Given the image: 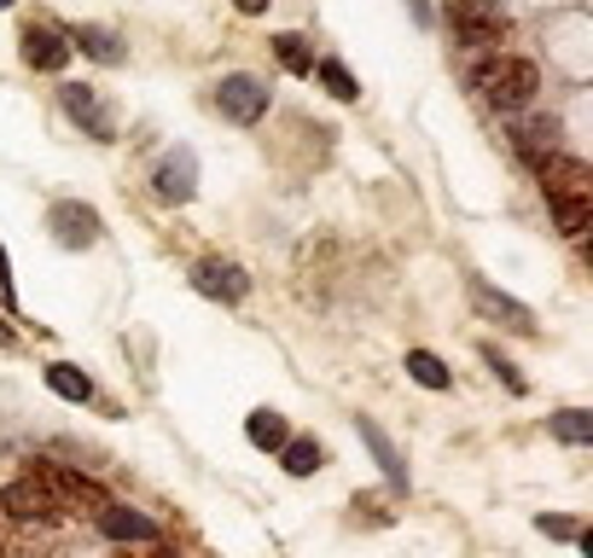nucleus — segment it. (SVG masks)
<instances>
[{"mask_svg": "<svg viewBox=\"0 0 593 558\" xmlns=\"http://www.w3.org/2000/svg\"><path fill=\"white\" fill-rule=\"evenodd\" d=\"M472 82H477L488 111H524L530 99L541 93V70L530 59H488Z\"/></svg>", "mask_w": 593, "mask_h": 558, "instance_id": "nucleus-1", "label": "nucleus"}, {"mask_svg": "<svg viewBox=\"0 0 593 558\" xmlns=\"http://www.w3.org/2000/svg\"><path fill=\"white\" fill-rule=\"evenodd\" d=\"M23 477L41 484L47 495L65 506V512H82V506H88V512H106V506H111L106 484H93L88 471H70V466H53V460H30V471H23Z\"/></svg>", "mask_w": 593, "mask_h": 558, "instance_id": "nucleus-2", "label": "nucleus"}, {"mask_svg": "<svg viewBox=\"0 0 593 558\" xmlns=\"http://www.w3.org/2000/svg\"><path fill=\"white\" fill-rule=\"evenodd\" d=\"M448 23L466 47H495L506 41V12L501 0H448Z\"/></svg>", "mask_w": 593, "mask_h": 558, "instance_id": "nucleus-3", "label": "nucleus"}, {"mask_svg": "<svg viewBox=\"0 0 593 558\" xmlns=\"http://www.w3.org/2000/svg\"><path fill=\"white\" fill-rule=\"evenodd\" d=\"M216 111H221L227 122H239V129L263 122V117H268V82H256V76H245V70L221 76V88H216Z\"/></svg>", "mask_w": 593, "mask_h": 558, "instance_id": "nucleus-4", "label": "nucleus"}, {"mask_svg": "<svg viewBox=\"0 0 593 558\" xmlns=\"http://www.w3.org/2000/svg\"><path fill=\"white\" fill-rule=\"evenodd\" d=\"M0 512L18 518V524H41V529H53V524L65 518V506H59L53 495H47L41 484H30V477H18V484L0 489Z\"/></svg>", "mask_w": 593, "mask_h": 558, "instance_id": "nucleus-5", "label": "nucleus"}, {"mask_svg": "<svg viewBox=\"0 0 593 558\" xmlns=\"http://www.w3.org/2000/svg\"><path fill=\"white\" fill-rule=\"evenodd\" d=\"M59 106H65V117L76 122V129H88L93 140H117V122H111L106 93H99V88L70 82V88H59Z\"/></svg>", "mask_w": 593, "mask_h": 558, "instance_id": "nucleus-6", "label": "nucleus"}, {"mask_svg": "<svg viewBox=\"0 0 593 558\" xmlns=\"http://www.w3.org/2000/svg\"><path fill=\"white\" fill-rule=\"evenodd\" d=\"M151 192H158L164 205H187V198L198 192V158H192V146L164 151L158 169H151Z\"/></svg>", "mask_w": 593, "mask_h": 558, "instance_id": "nucleus-7", "label": "nucleus"}, {"mask_svg": "<svg viewBox=\"0 0 593 558\" xmlns=\"http://www.w3.org/2000/svg\"><path fill=\"white\" fill-rule=\"evenodd\" d=\"M99 518V529L117 541V547H164V524L158 518H146V512H135V506H106V512H93Z\"/></svg>", "mask_w": 593, "mask_h": 558, "instance_id": "nucleus-8", "label": "nucleus"}, {"mask_svg": "<svg viewBox=\"0 0 593 558\" xmlns=\"http://www.w3.org/2000/svg\"><path fill=\"white\" fill-rule=\"evenodd\" d=\"M47 227H53V239H59L65 250H88V245H99V233H106V227H99V210L70 205V198L47 210Z\"/></svg>", "mask_w": 593, "mask_h": 558, "instance_id": "nucleus-9", "label": "nucleus"}, {"mask_svg": "<svg viewBox=\"0 0 593 558\" xmlns=\"http://www.w3.org/2000/svg\"><path fill=\"white\" fill-rule=\"evenodd\" d=\"M192 286H198L204 297H216V302H245V291H250V273H245L239 262H221V257H210V262H198V268H192Z\"/></svg>", "mask_w": 593, "mask_h": 558, "instance_id": "nucleus-10", "label": "nucleus"}, {"mask_svg": "<svg viewBox=\"0 0 593 558\" xmlns=\"http://www.w3.org/2000/svg\"><path fill=\"white\" fill-rule=\"evenodd\" d=\"M472 302H477V315H488V320H506V332H535V309H524L518 297L495 291L488 279H472Z\"/></svg>", "mask_w": 593, "mask_h": 558, "instance_id": "nucleus-11", "label": "nucleus"}, {"mask_svg": "<svg viewBox=\"0 0 593 558\" xmlns=\"http://www.w3.org/2000/svg\"><path fill=\"white\" fill-rule=\"evenodd\" d=\"M541 175V192H587L593 198V169L582 158H564V151H547V158L535 163Z\"/></svg>", "mask_w": 593, "mask_h": 558, "instance_id": "nucleus-12", "label": "nucleus"}, {"mask_svg": "<svg viewBox=\"0 0 593 558\" xmlns=\"http://www.w3.org/2000/svg\"><path fill=\"white\" fill-rule=\"evenodd\" d=\"M355 430H360V442H367V448H373V460L384 466V477H391V489L402 495L407 484H414V477H407V460H402V448H396L391 437H384V430H378V419H367V413H360V419H355Z\"/></svg>", "mask_w": 593, "mask_h": 558, "instance_id": "nucleus-13", "label": "nucleus"}, {"mask_svg": "<svg viewBox=\"0 0 593 558\" xmlns=\"http://www.w3.org/2000/svg\"><path fill=\"white\" fill-rule=\"evenodd\" d=\"M23 64L30 70H65L70 64V41L59 36V30H23Z\"/></svg>", "mask_w": 593, "mask_h": 558, "instance_id": "nucleus-14", "label": "nucleus"}, {"mask_svg": "<svg viewBox=\"0 0 593 558\" xmlns=\"http://www.w3.org/2000/svg\"><path fill=\"white\" fill-rule=\"evenodd\" d=\"M547 210H553V221H559L564 239H582V233H587L593 198H587V192H547Z\"/></svg>", "mask_w": 593, "mask_h": 558, "instance_id": "nucleus-15", "label": "nucleus"}, {"mask_svg": "<svg viewBox=\"0 0 593 558\" xmlns=\"http://www.w3.org/2000/svg\"><path fill=\"white\" fill-rule=\"evenodd\" d=\"M245 437H250V448L279 454V448L291 442V425H286V413H274V408H256V413L245 419Z\"/></svg>", "mask_w": 593, "mask_h": 558, "instance_id": "nucleus-16", "label": "nucleus"}, {"mask_svg": "<svg viewBox=\"0 0 593 558\" xmlns=\"http://www.w3.org/2000/svg\"><path fill=\"white\" fill-rule=\"evenodd\" d=\"M512 140H518V151L530 163H541L547 151H559V122L553 117H530V122H518V134H512Z\"/></svg>", "mask_w": 593, "mask_h": 558, "instance_id": "nucleus-17", "label": "nucleus"}, {"mask_svg": "<svg viewBox=\"0 0 593 558\" xmlns=\"http://www.w3.org/2000/svg\"><path fill=\"white\" fill-rule=\"evenodd\" d=\"M76 47H82L88 59H99V64H117L122 59V41L111 30H99V23H76V30H70V53H76Z\"/></svg>", "mask_w": 593, "mask_h": 558, "instance_id": "nucleus-18", "label": "nucleus"}, {"mask_svg": "<svg viewBox=\"0 0 593 558\" xmlns=\"http://www.w3.org/2000/svg\"><path fill=\"white\" fill-rule=\"evenodd\" d=\"M47 390L82 408V401H93V378H88L82 367H70V361H53V367H47Z\"/></svg>", "mask_w": 593, "mask_h": 558, "instance_id": "nucleus-19", "label": "nucleus"}, {"mask_svg": "<svg viewBox=\"0 0 593 558\" xmlns=\"http://www.w3.org/2000/svg\"><path fill=\"white\" fill-rule=\"evenodd\" d=\"M279 466H286L291 477H315V471L326 466V454H320L315 437H291L286 448H279Z\"/></svg>", "mask_w": 593, "mask_h": 558, "instance_id": "nucleus-20", "label": "nucleus"}, {"mask_svg": "<svg viewBox=\"0 0 593 558\" xmlns=\"http://www.w3.org/2000/svg\"><path fill=\"white\" fill-rule=\"evenodd\" d=\"M547 430L559 442H571V448H587L593 442V413L587 408H559L553 419H547Z\"/></svg>", "mask_w": 593, "mask_h": 558, "instance_id": "nucleus-21", "label": "nucleus"}, {"mask_svg": "<svg viewBox=\"0 0 593 558\" xmlns=\"http://www.w3.org/2000/svg\"><path fill=\"white\" fill-rule=\"evenodd\" d=\"M407 378H414V385H425V390H448V385H454V372L436 361L431 349H407Z\"/></svg>", "mask_w": 593, "mask_h": 558, "instance_id": "nucleus-22", "label": "nucleus"}, {"mask_svg": "<svg viewBox=\"0 0 593 558\" xmlns=\"http://www.w3.org/2000/svg\"><path fill=\"white\" fill-rule=\"evenodd\" d=\"M274 59L291 76H315V47H308L303 36H274Z\"/></svg>", "mask_w": 593, "mask_h": 558, "instance_id": "nucleus-23", "label": "nucleus"}, {"mask_svg": "<svg viewBox=\"0 0 593 558\" xmlns=\"http://www.w3.org/2000/svg\"><path fill=\"white\" fill-rule=\"evenodd\" d=\"M315 76H320V88H326L332 99H344V106H349V99H360V82H355L338 59H315Z\"/></svg>", "mask_w": 593, "mask_h": 558, "instance_id": "nucleus-24", "label": "nucleus"}, {"mask_svg": "<svg viewBox=\"0 0 593 558\" xmlns=\"http://www.w3.org/2000/svg\"><path fill=\"white\" fill-rule=\"evenodd\" d=\"M483 367L495 372V378H506V390H512V396H524V390H530V385H524V372L512 367V361H506V355H501L495 343H483Z\"/></svg>", "mask_w": 593, "mask_h": 558, "instance_id": "nucleus-25", "label": "nucleus"}, {"mask_svg": "<svg viewBox=\"0 0 593 558\" xmlns=\"http://www.w3.org/2000/svg\"><path fill=\"white\" fill-rule=\"evenodd\" d=\"M535 529H541L547 541H576V536H582V524H576V518H547V512L535 518Z\"/></svg>", "mask_w": 593, "mask_h": 558, "instance_id": "nucleus-26", "label": "nucleus"}, {"mask_svg": "<svg viewBox=\"0 0 593 558\" xmlns=\"http://www.w3.org/2000/svg\"><path fill=\"white\" fill-rule=\"evenodd\" d=\"M349 512H355V524L367 518L373 529H384V524H391V512H384V500H378V495H355V506H349Z\"/></svg>", "mask_w": 593, "mask_h": 558, "instance_id": "nucleus-27", "label": "nucleus"}, {"mask_svg": "<svg viewBox=\"0 0 593 558\" xmlns=\"http://www.w3.org/2000/svg\"><path fill=\"white\" fill-rule=\"evenodd\" d=\"M0 309H18V297H12V268H7V250H0Z\"/></svg>", "mask_w": 593, "mask_h": 558, "instance_id": "nucleus-28", "label": "nucleus"}, {"mask_svg": "<svg viewBox=\"0 0 593 558\" xmlns=\"http://www.w3.org/2000/svg\"><path fill=\"white\" fill-rule=\"evenodd\" d=\"M234 7H239L245 18H256V12H268V0H234Z\"/></svg>", "mask_w": 593, "mask_h": 558, "instance_id": "nucleus-29", "label": "nucleus"}, {"mask_svg": "<svg viewBox=\"0 0 593 558\" xmlns=\"http://www.w3.org/2000/svg\"><path fill=\"white\" fill-rule=\"evenodd\" d=\"M0 349H18V332L7 326V315H0Z\"/></svg>", "mask_w": 593, "mask_h": 558, "instance_id": "nucleus-30", "label": "nucleus"}, {"mask_svg": "<svg viewBox=\"0 0 593 558\" xmlns=\"http://www.w3.org/2000/svg\"><path fill=\"white\" fill-rule=\"evenodd\" d=\"M7 7H12V0H0V12H7Z\"/></svg>", "mask_w": 593, "mask_h": 558, "instance_id": "nucleus-31", "label": "nucleus"}, {"mask_svg": "<svg viewBox=\"0 0 593 558\" xmlns=\"http://www.w3.org/2000/svg\"><path fill=\"white\" fill-rule=\"evenodd\" d=\"M158 558H175V552H158Z\"/></svg>", "mask_w": 593, "mask_h": 558, "instance_id": "nucleus-32", "label": "nucleus"}, {"mask_svg": "<svg viewBox=\"0 0 593 558\" xmlns=\"http://www.w3.org/2000/svg\"><path fill=\"white\" fill-rule=\"evenodd\" d=\"M0 558H7V552H0Z\"/></svg>", "mask_w": 593, "mask_h": 558, "instance_id": "nucleus-33", "label": "nucleus"}]
</instances>
